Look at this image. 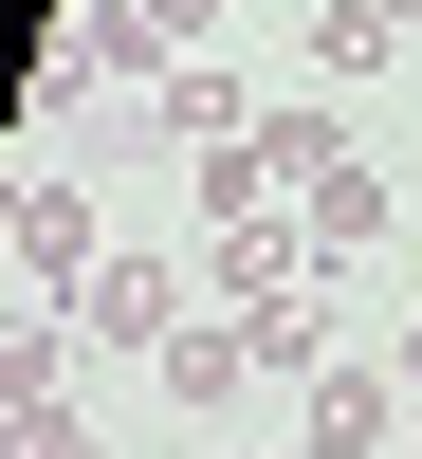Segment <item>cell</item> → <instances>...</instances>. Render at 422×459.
<instances>
[{
  "label": "cell",
  "instance_id": "1",
  "mask_svg": "<svg viewBox=\"0 0 422 459\" xmlns=\"http://www.w3.org/2000/svg\"><path fill=\"white\" fill-rule=\"evenodd\" d=\"M184 313H202V276H184V257H110V276L73 294V331H92V350H166Z\"/></svg>",
  "mask_w": 422,
  "mask_h": 459
},
{
  "label": "cell",
  "instance_id": "2",
  "mask_svg": "<svg viewBox=\"0 0 422 459\" xmlns=\"http://www.w3.org/2000/svg\"><path fill=\"white\" fill-rule=\"evenodd\" d=\"M19 276L56 294V313H73V294L110 276V239H92V203H73V184H19Z\"/></svg>",
  "mask_w": 422,
  "mask_h": 459
},
{
  "label": "cell",
  "instance_id": "3",
  "mask_svg": "<svg viewBox=\"0 0 422 459\" xmlns=\"http://www.w3.org/2000/svg\"><path fill=\"white\" fill-rule=\"evenodd\" d=\"M404 404H422L404 368H331V386H313V459H386V441H404Z\"/></svg>",
  "mask_w": 422,
  "mask_h": 459
},
{
  "label": "cell",
  "instance_id": "4",
  "mask_svg": "<svg viewBox=\"0 0 422 459\" xmlns=\"http://www.w3.org/2000/svg\"><path fill=\"white\" fill-rule=\"evenodd\" d=\"M386 56H404V19H386V0H313V92H367Z\"/></svg>",
  "mask_w": 422,
  "mask_h": 459
},
{
  "label": "cell",
  "instance_id": "5",
  "mask_svg": "<svg viewBox=\"0 0 422 459\" xmlns=\"http://www.w3.org/2000/svg\"><path fill=\"white\" fill-rule=\"evenodd\" d=\"M147 368H166V404H239V386H257V350H239L220 313H184V331H166Z\"/></svg>",
  "mask_w": 422,
  "mask_h": 459
},
{
  "label": "cell",
  "instance_id": "6",
  "mask_svg": "<svg viewBox=\"0 0 422 459\" xmlns=\"http://www.w3.org/2000/svg\"><path fill=\"white\" fill-rule=\"evenodd\" d=\"M147 92H166V129H184V147H239V129H257V92H239L220 56H184V74H147Z\"/></svg>",
  "mask_w": 422,
  "mask_h": 459
},
{
  "label": "cell",
  "instance_id": "7",
  "mask_svg": "<svg viewBox=\"0 0 422 459\" xmlns=\"http://www.w3.org/2000/svg\"><path fill=\"white\" fill-rule=\"evenodd\" d=\"M239 350H257V368H294V386H313V350H331V313H313V276H294V294H257V313H239Z\"/></svg>",
  "mask_w": 422,
  "mask_h": 459
},
{
  "label": "cell",
  "instance_id": "8",
  "mask_svg": "<svg viewBox=\"0 0 422 459\" xmlns=\"http://www.w3.org/2000/svg\"><path fill=\"white\" fill-rule=\"evenodd\" d=\"M294 221H313V257H367V239H386V184H367V166H331Z\"/></svg>",
  "mask_w": 422,
  "mask_h": 459
},
{
  "label": "cell",
  "instance_id": "9",
  "mask_svg": "<svg viewBox=\"0 0 422 459\" xmlns=\"http://www.w3.org/2000/svg\"><path fill=\"white\" fill-rule=\"evenodd\" d=\"M0 459H92V423H73V386H19V404H0Z\"/></svg>",
  "mask_w": 422,
  "mask_h": 459
},
{
  "label": "cell",
  "instance_id": "10",
  "mask_svg": "<svg viewBox=\"0 0 422 459\" xmlns=\"http://www.w3.org/2000/svg\"><path fill=\"white\" fill-rule=\"evenodd\" d=\"M386 368H404V386H422V313H404V350H386Z\"/></svg>",
  "mask_w": 422,
  "mask_h": 459
},
{
  "label": "cell",
  "instance_id": "11",
  "mask_svg": "<svg viewBox=\"0 0 422 459\" xmlns=\"http://www.w3.org/2000/svg\"><path fill=\"white\" fill-rule=\"evenodd\" d=\"M386 19H404V37H422V0H386Z\"/></svg>",
  "mask_w": 422,
  "mask_h": 459
}]
</instances>
